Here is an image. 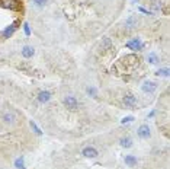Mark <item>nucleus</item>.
Listing matches in <instances>:
<instances>
[{"label":"nucleus","instance_id":"423d86ee","mask_svg":"<svg viewBox=\"0 0 170 169\" xmlns=\"http://www.w3.org/2000/svg\"><path fill=\"white\" fill-rule=\"evenodd\" d=\"M81 155L84 156V158H90V159H95V158H97V150L95 149V147H84L83 149V152H81Z\"/></svg>","mask_w":170,"mask_h":169},{"label":"nucleus","instance_id":"dca6fc26","mask_svg":"<svg viewBox=\"0 0 170 169\" xmlns=\"http://www.w3.org/2000/svg\"><path fill=\"white\" fill-rule=\"evenodd\" d=\"M15 166L17 169H25V161L24 158H17L16 161H15Z\"/></svg>","mask_w":170,"mask_h":169},{"label":"nucleus","instance_id":"5701e85b","mask_svg":"<svg viewBox=\"0 0 170 169\" xmlns=\"http://www.w3.org/2000/svg\"><path fill=\"white\" fill-rule=\"evenodd\" d=\"M24 31H25V34L28 35V37L31 35V29H29V25H28V24H25L24 25Z\"/></svg>","mask_w":170,"mask_h":169},{"label":"nucleus","instance_id":"4468645a","mask_svg":"<svg viewBox=\"0 0 170 169\" xmlns=\"http://www.w3.org/2000/svg\"><path fill=\"white\" fill-rule=\"evenodd\" d=\"M147 60L151 63V64H157L160 60H159V57H157V54H154V53H150L148 56H147Z\"/></svg>","mask_w":170,"mask_h":169},{"label":"nucleus","instance_id":"a211bd4d","mask_svg":"<svg viewBox=\"0 0 170 169\" xmlns=\"http://www.w3.org/2000/svg\"><path fill=\"white\" fill-rule=\"evenodd\" d=\"M29 126H31V128H32V130H33V133H35V134H38V136H41V134H42V131H41V130H39V127L36 126V124H35L33 121H31V123H29Z\"/></svg>","mask_w":170,"mask_h":169},{"label":"nucleus","instance_id":"393cba45","mask_svg":"<svg viewBox=\"0 0 170 169\" xmlns=\"http://www.w3.org/2000/svg\"><path fill=\"white\" fill-rule=\"evenodd\" d=\"M154 114H156L154 111H153V112H150V114H148V118H151V117H154Z\"/></svg>","mask_w":170,"mask_h":169},{"label":"nucleus","instance_id":"aec40b11","mask_svg":"<svg viewBox=\"0 0 170 169\" xmlns=\"http://www.w3.org/2000/svg\"><path fill=\"white\" fill-rule=\"evenodd\" d=\"M108 47H111V40H109V38H105L103 42H102V50H106Z\"/></svg>","mask_w":170,"mask_h":169},{"label":"nucleus","instance_id":"7ed1b4c3","mask_svg":"<svg viewBox=\"0 0 170 169\" xmlns=\"http://www.w3.org/2000/svg\"><path fill=\"white\" fill-rule=\"evenodd\" d=\"M63 102H64V105L68 108V110H77V107H79V102H77V99L74 98V96H65L64 99H63Z\"/></svg>","mask_w":170,"mask_h":169},{"label":"nucleus","instance_id":"9b49d317","mask_svg":"<svg viewBox=\"0 0 170 169\" xmlns=\"http://www.w3.org/2000/svg\"><path fill=\"white\" fill-rule=\"evenodd\" d=\"M138 24V18L137 16H130L127 21H125V28L127 29H132V28H135Z\"/></svg>","mask_w":170,"mask_h":169},{"label":"nucleus","instance_id":"9d476101","mask_svg":"<svg viewBox=\"0 0 170 169\" xmlns=\"http://www.w3.org/2000/svg\"><path fill=\"white\" fill-rule=\"evenodd\" d=\"M49 99H51V93H49L48 91H41V92L38 93V101H39L41 104H45V102H48Z\"/></svg>","mask_w":170,"mask_h":169},{"label":"nucleus","instance_id":"4be33fe9","mask_svg":"<svg viewBox=\"0 0 170 169\" xmlns=\"http://www.w3.org/2000/svg\"><path fill=\"white\" fill-rule=\"evenodd\" d=\"M132 121H134V117H125V118H122L121 120V123L122 124H127V123H132Z\"/></svg>","mask_w":170,"mask_h":169},{"label":"nucleus","instance_id":"f8f14e48","mask_svg":"<svg viewBox=\"0 0 170 169\" xmlns=\"http://www.w3.org/2000/svg\"><path fill=\"white\" fill-rule=\"evenodd\" d=\"M33 54H35V50H33L32 47H29V45H25L24 48H22V56H24L25 59H31Z\"/></svg>","mask_w":170,"mask_h":169},{"label":"nucleus","instance_id":"1a4fd4ad","mask_svg":"<svg viewBox=\"0 0 170 169\" xmlns=\"http://www.w3.org/2000/svg\"><path fill=\"white\" fill-rule=\"evenodd\" d=\"M122 101H124V104H125L127 107H134V105L137 104V98H135L134 95H131V93H127Z\"/></svg>","mask_w":170,"mask_h":169},{"label":"nucleus","instance_id":"ddd939ff","mask_svg":"<svg viewBox=\"0 0 170 169\" xmlns=\"http://www.w3.org/2000/svg\"><path fill=\"white\" fill-rule=\"evenodd\" d=\"M125 163L128 166H135L137 165V158L132 156V155H128V156H125Z\"/></svg>","mask_w":170,"mask_h":169},{"label":"nucleus","instance_id":"6e6552de","mask_svg":"<svg viewBox=\"0 0 170 169\" xmlns=\"http://www.w3.org/2000/svg\"><path fill=\"white\" fill-rule=\"evenodd\" d=\"M141 89H143L146 93H151L157 89V84L154 83V82H144L143 86H141Z\"/></svg>","mask_w":170,"mask_h":169},{"label":"nucleus","instance_id":"f03ea898","mask_svg":"<svg viewBox=\"0 0 170 169\" xmlns=\"http://www.w3.org/2000/svg\"><path fill=\"white\" fill-rule=\"evenodd\" d=\"M2 120L6 124H15V121L17 120V115L16 112H13V111H5L3 115H2Z\"/></svg>","mask_w":170,"mask_h":169},{"label":"nucleus","instance_id":"2eb2a0df","mask_svg":"<svg viewBox=\"0 0 170 169\" xmlns=\"http://www.w3.org/2000/svg\"><path fill=\"white\" fill-rule=\"evenodd\" d=\"M121 146H122V147H127V149H130L131 146H132V140H131V139H128V137L121 139Z\"/></svg>","mask_w":170,"mask_h":169},{"label":"nucleus","instance_id":"f257e3e1","mask_svg":"<svg viewBox=\"0 0 170 169\" xmlns=\"http://www.w3.org/2000/svg\"><path fill=\"white\" fill-rule=\"evenodd\" d=\"M0 8L9 9V10H17L19 0H0Z\"/></svg>","mask_w":170,"mask_h":169},{"label":"nucleus","instance_id":"f3484780","mask_svg":"<svg viewBox=\"0 0 170 169\" xmlns=\"http://www.w3.org/2000/svg\"><path fill=\"white\" fill-rule=\"evenodd\" d=\"M169 69H160V70H157V72H156V75H157V76H162V77H167L169 76Z\"/></svg>","mask_w":170,"mask_h":169},{"label":"nucleus","instance_id":"b1692460","mask_svg":"<svg viewBox=\"0 0 170 169\" xmlns=\"http://www.w3.org/2000/svg\"><path fill=\"white\" fill-rule=\"evenodd\" d=\"M140 12H143V13H147V15H151V12H150V10H147V9H144V8H140Z\"/></svg>","mask_w":170,"mask_h":169},{"label":"nucleus","instance_id":"6ab92c4d","mask_svg":"<svg viewBox=\"0 0 170 169\" xmlns=\"http://www.w3.org/2000/svg\"><path fill=\"white\" fill-rule=\"evenodd\" d=\"M47 2H48V0H32L33 6H36V8H44V6L47 5Z\"/></svg>","mask_w":170,"mask_h":169},{"label":"nucleus","instance_id":"412c9836","mask_svg":"<svg viewBox=\"0 0 170 169\" xmlns=\"http://www.w3.org/2000/svg\"><path fill=\"white\" fill-rule=\"evenodd\" d=\"M86 92H87L89 96H96V95H97V92H96V89H95V88H87V89H86Z\"/></svg>","mask_w":170,"mask_h":169},{"label":"nucleus","instance_id":"20e7f679","mask_svg":"<svg viewBox=\"0 0 170 169\" xmlns=\"http://www.w3.org/2000/svg\"><path fill=\"white\" fill-rule=\"evenodd\" d=\"M127 47L130 48V50H134V51H140V50H143V42L140 41L138 38H134V40H131V41L127 42Z\"/></svg>","mask_w":170,"mask_h":169},{"label":"nucleus","instance_id":"0eeeda50","mask_svg":"<svg viewBox=\"0 0 170 169\" xmlns=\"http://www.w3.org/2000/svg\"><path fill=\"white\" fill-rule=\"evenodd\" d=\"M137 134L138 137H141V139H148L150 137V127L147 126V124H143V126L138 128V131H137Z\"/></svg>","mask_w":170,"mask_h":169},{"label":"nucleus","instance_id":"39448f33","mask_svg":"<svg viewBox=\"0 0 170 169\" xmlns=\"http://www.w3.org/2000/svg\"><path fill=\"white\" fill-rule=\"evenodd\" d=\"M17 26H19V22L16 21V22H13L12 25H9L8 28H6V29L2 32V37H3V38H9V37H12V35H13V32H15V31L17 29Z\"/></svg>","mask_w":170,"mask_h":169}]
</instances>
